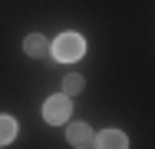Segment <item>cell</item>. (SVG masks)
I'll list each match as a JSON object with an SVG mask.
<instances>
[{"instance_id": "cell-1", "label": "cell", "mask_w": 155, "mask_h": 149, "mask_svg": "<svg viewBox=\"0 0 155 149\" xmlns=\"http://www.w3.org/2000/svg\"><path fill=\"white\" fill-rule=\"evenodd\" d=\"M50 50H53V57H56V60L73 63V60H79L83 53H86V40H83L79 33H60L56 43H53Z\"/></svg>"}, {"instance_id": "cell-2", "label": "cell", "mask_w": 155, "mask_h": 149, "mask_svg": "<svg viewBox=\"0 0 155 149\" xmlns=\"http://www.w3.org/2000/svg\"><path fill=\"white\" fill-rule=\"evenodd\" d=\"M69 113H73V103H69V96H66V93H60V96H50V99L43 103V119H46L50 126H60V123H66V119H69Z\"/></svg>"}, {"instance_id": "cell-3", "label": "cell", "mask_w": 155, "mask_h": 149, "mask_svg": "<svg viewBox=\"0 0 155 149\" xmlns=\"http://www.w3.org/2000/svg\"><path fill=\"white\" fill-rule=\"evenodd\" d=\"M66 139H69V146H76V149H89L93 146V129L86 123H69Z\"/></svg>"}, {"instance_id": "cell-4", "label": "cell", "mask_w": 155, "mask_h": 149, "mask_svg": "<svg viewBox=\"0 0 155 149\" xmlns=\"http://www.w3.org/2000/svg\"><path fill=\"white\" fill-rule=\"evenodd\" d=\"M93 143H96V149H129V139H125L119 129H106V133H99Z\"/></svg>"}, {"instance_id": "cell-5", "label": "cell", "mask_w": 155, "mask_h": 149, "mask_svg": "<svg viewBox=\"0 0 155 149\" xmlns=\"http://www.w3.org/2000/svg\"><path fill=\"white\" fill-rule=\"evenodd\" d=\"M23 50H27L30 57H46V53H50V40H46L43 33H30V36L23 40Z\"/></svg>"}, {"instance_id": "cell-6", "label": "cell", "mask_w": 155, "mask_h": 149, "mask_svg": "<svg viewBox=\"0 0 155 149\" xmlns=\"http://www.w3.org/2000/svg\"><path fill=\"white\" fill-rule=\"evenodd\" d=\"M13 136H17V123H13V116H0V146L13 143Z\"/></svg>"}, {"instance_id": "cell-7", "label": "cell", "mask_w": 155, "mask_h": 149, "mask_svg": "<svg viewBox=\"0 0 155 149\" xmlns=\"http://www.w3.org/2000/svg\"><path fill=\"white\" fill-rule=\"evenodd\" d=\"M79 89H83V76H79V73H69V76L63 80V93H66V96H76Z\"/></svg>"}]
</instances>
